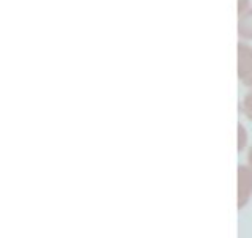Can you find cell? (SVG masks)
Returning a JSON list of instances; mask_svg holds the SVG:
<instances>
[{"label": "cell", "instance_id": "5b68a950", "mask_svg": "<svg viewBox=\"0 0 252 238\" xmlns=\"http://www.w3.org/2000/svg\"><path fill=\"white\" fill-rule=\"evenodd\" d=\"M248 145V131L246 128L240 123L238 125V152L241 153L244 148H246Z\"/></svg>", "mask_w": 252, "mask_h": 238}, {"label": "cell", "instance_id": "52a82bcc", "mask_svg": "<svg viewBox=\"0 0 252 238\" xmlns=\"http://www.w3.org/2000/svg\"><path fill=\"white\" fill-rule=\"evenodd\" d=\"M248 166L252 169V145H251L249 150H248Z\"/></svg>", "mask_w": 252, "mask_h": 238}, {"label": "cell", "instance_id": "6da1fadb", "mask_svg": "<svg viewBox=\"0 0 252 238\" xmlns=\"http://www.w3.org/2000/svg\"><path fill=\"white\" fill-rule=\"evenodd\" d=\"M236 52H238V79L243 85L252 90V46L240 41Z\"/></svg>", "mask_w": 252, "mask_h": 238}, {"label": "cell", "instance_id": "3957f363", "mask_svg": "<svg viewBox=\"0 0 252 238\" xmlns=\"http://www.w3.org/2000/svg\"><path fill=\"white\" fill-rule=\"evenodd\" d=\"M238 35L244 41L252 39V6L238 16Z\"/></svg>", "mask_w": 252, "mask_h": 238}, {"label": "cell", "instance_id": "277c9868", "mask_svg": "<svg viewBox=\"0 0 252 238\" xmlns=\"http://www.w3.org/2000/svg\"><path fill=\"white\" fill-rule=\"evenodd\" d=\"M241 110H243V114L248 117V120L252 122V90L249 93H246V97L243 98Z\"/></svg>", "mask_w": 252, "mask_h": 238}, {"label": "cell", "instance_id": "8992f818", "mask_svg": "<svg viewBox=\"0 0 252 238\" xmlns=\"http://www.w3.org/2000/svg\"><path fill=\"white\" fill-rule=\"evenodd\" d=\"M249 8H251L249 0H238V16L243 14L244 11H248Z\"/></svg>", "mask_w": 252, "mask_h": 238}, {"label": "cell", "instance_id": "7a4b0ae2", "mask_svg": "<svg viewBox=\"0 0 252 238\" xmlns=\"http://www.w3.org/2000/svg\"><path fill=\"white\" fill-rule=\"evenodd\" d=\"M252 197V169L246 164L238 166V208H244Z\"/></svg>", "mask_w": 252, "mask_h": 238}]
</instances>
